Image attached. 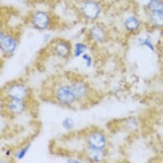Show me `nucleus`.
Segmentation results:
<instances>
[{"mask_svg":"<svg viewBox=\"0 0 163 163\" xmlns=\"http://www.w3.org/2000/svg\"><path fill=\"white\" fill-rule=\"evenodd\" d=\"M76 8L80 16L87 21H95L104 11L103 0H78Z\"/></svg>","mask_w":163,"mask_h":163,"instance_id":"f257e3e1","label":"nucleus"},{"mask_svg":"<svg viewBox=\"0 0 163 163\" xmlns=\"http://www.w3.org/2000/svg\"><path fill=\"white\" fill-rule=\"evenodd\" d=\"M30 22L31 26L38 30L44 31L51 27L53 22V15L51 12L45 10H35L30 15Z\"/></svg>","mask_w":163,"mask_h":163,"instance_id":"f03ea898","label":"nucleus"},{"mask_svg":"<svg viewBox=\"0 0 163 163\" xmlns=\"http://www.w3.org/2000/svg\"><path fill=\"white\" fill-rule=\"evenodd\" d=\"M18 41L16 35L9 32L1 31L0 48L1 51L5 54L13 53L17 47Z\"/></svg>","mask_w":163,"mask_h":163,"instance_id":"7ed1b4c3","label":"nucleus"},{"mask_svg":"<svg viewBox=\"0 0 163 163\" xmlns=\"http://www.w3.org/2000/svg\"><path fill=\"white\" fill-rule=\"evenodd\" d=\"M55 97L59 103L65 105L72 104L76 99L72 86L67 84L58 86L55 92Z\"/></svg>","mask_w":163,"mask_h":163,"instance_id":"20e7f679","label":"nucleus"},{"mask_svg":"<svg viewBox=\"0 0 163 163\" xmlns=\"http://www.w3.org/2000/svg\"><path fill=\"white\" fill-rule=\"evenodd\" d=\"M7 94L11 99L24 101L28 95L26 86L21 83H14L7 88Z\"/></svg>","mask_w":163,"mask_h":163,"instance_id":"39448f33","label":"nucleus"},{"mask_svg":"<svg viewBox=\"0 0 163 163\" xmlns=\"http://www.w3.org/2000/svg\"><path fill=\"white\" fill-rule=\"evenodd\" d=\"M52 45L55 53L60 57H67L71 53V44L65 40H56L52 42Z\"/></svg>","mask_w":163,"mask_h":163,"instance_id":"423d86ee","label":"nucleus"},{"mask_svg":"<svg viewBox=\"0 0 163 163\" xmlns=\"http://www.w3.org/2000/svg\"><path fill=\"white\" fill-rule=\"evenodd\" d=\"M87 143L89 146L103 149L106 145V137L101 132H94L88 137Z\"/></svg>","mask_w":163,"mask_h":163,"instance_id":"0eeeda50","label":"nucleus"},{"mask_svg":"<svg viewBox=\"0 0 163 163\" xmlns=\"http://www.w3.org/2000/svg\"><path fill=\"white\" fill-rule=\"evenodd\" d=\"M123 26L127 31L129 32H136L140 29L141 21L137 16L130 14L123 20Z\"/></svg>","mask_w":163,"mask_h":163,"instance_id":"6e6552de","label":"nucleus"},{"mask_svg":"<svg viewBox=\"0 0 163 163\" xmlns=\"http://www.w3.org/2000/svg\"><path fill=\"white\" fill-rule=\"evenodd\" d=\"M90 39L95 42H101L106 37V31L103 26L99 24L92 26L89 30Z\"/></svg>","mask_w":163,"mask_h":163,"instance_id":"1a4fd4ad","label":"nucleus"},{"mask_svg":"<svg viewBox=\"0 0 163 163\" xmlns=\"http://www.w3.org/2000/svg\"><path fill=\"white\" fill-rule=\"evenodd\" d=\"M148 22L154 28H163V10L147 12Z\"/></svg>","mask_w":163,"mask_h":163,"instance_id":"9d476101","label":"nucleus"},{"mask_svg":"<svg viewBox=\"0 0 163 163\" xmlns=\"http://www.w3.org/2000/svg\"><path fill=\"white\" fill-rule=\"evenodd\" d=\"M9 111L14 114H20L24 111L25 104L23 101L16 99H11L8 104Z\"/></svg>","mask_w":163,"mask_h":163,"instance_id":"9b49d317","label":"nucleus"},{"mask_svg":"<svg viewBox=\"0 0 163 163\" xmlns=\"http://www.w3.org/2000/svg\"><path fill=\"white\" fill-rule=\"evenodd\" d=\"M86 154L90 159L94 161H101L104 157L103 149L89 146L86 150Z\"/></svg>","mask_w":163,"mask_h":163,"instance_id":"f8f14e48","label":"nucleus"},{"mask_svg":"<svg viewBox=\"0 0 163 163\" xmlns=\"http://www.w3.org/2000/svg\"><path fill=\"white\" fill-rule=\"evenodd\" d=\"M76 98H81L84 97L87 93V87L84 83L75 82L71 85Z\"/></svg>","mask_w":163,"mask_h":163,"instance_id":"ddd939ff","label":"nucleus"},{"mask_svg":"<svg viewBox=\"0 0 163 163\" xmlns=\"http://www.w3.org/2000/svg\"><path fill=\"white\" fill-rule=\"evenodd\" d=\"M145 9L146 12L163 10V0H148Z\"/></svg>","mask_w":163,"mask_h":163,"instance_id":"4468645a","label":"nucleus"},{"mask_svg":"<svg viewBox=\"0 0 163 163\" xmlns=\"http://www.w3.org/2000/svg\"><path fill=\"white\" fill-rule=\"evenodd\" d=\"M87 50V46L83 42H77L74 46V56L75 57H79L83 55Z\"/></svg>","mask_w":163,"mask_h":163,"instance_id":"2eb2a0df","label":"nucleus"},{"mask_svg":"<svg viewBox=\"0 0 163 163\" xmlns=\"http://www.w3.org/2000/svg\"><path fill=\"white\" fill-rule=\"evenodd\" d=\"M137 42L141 46H146L149 48L151 51H154V46L152 42L151 39L149 36H146L145 38H138Z\"/></svg>","mask_w":163,"mask_h":163,"instance_id":"dca6fc26","label":"nucleus"},{"mask_svg":"<svg viewBox=\"0 0 163 163\" xmlns=\"http://www.w3.org/2000/svg\"><path fill=\"white\" fill-rule=\"evenodd\" d=\"M62 125L65 129L70 130L74 127L75 122L72 118H66L62 122Z\"/></svg>","mask_w":163,"mask_h":163,"instance_id":"f3484780","label":"nucleus"},{"mask_svg":"<svg viewBox=\"0 0 163 163\" xmlns=\"http://www.w3.org/2000/svg\"><path fill=\"white\" fill-rule=\"evenodd\" d=\"M30 148V145H27L26 146H25L24 148H22V150H21L20 151H19L17 154H16V157L18 159H22L24 158V157L26 156L27 152H28V150Z\"/></svg>","mask_w":163,"mask_h":163,"instance_id":"a211bd4d","label":"nucleus"},{"mask_svg":"<svg viewBox=\"0 0 163 163\" xmlns=\"http://www.w3.org/2000/svg\"><path fill=\"white\" fill-rule=\"evenodd\" d=\"M82 58L86 61V65L88 67H90L92 65V58L88 54H83L82 55Z\"/></svg>","mask_w":163,"mask_h":163,"instance_id":"6ab92c4d","label":"nucleus"},{"mask_svg":"<svg viewBox=\"0 0 163 163\" xmlns=\"http://www.w3.org/2000/svg\"><path fill=\"white\" fill-rule=\"evenodd\" d=\"M55 1V0H31V2L38 3H50Z\"/></svg>","mask_w":163,"mask_h":163,"instance_id":"aec40b11","label":"nucleus"},{"mask_svg":"<svg viewBox=\"0 0 163 163\" xmlns=\"http://www.w3.org/2000/svg\"><path fill=\"white\" fill-rule=\"evenodd\" d=\"M117 1L118 2H129L130 1V0H117Z\"/></svg>","mask_w":163,"mask_h":163,"instance_id":"412c9836","label":"nucleus"}]
</instances>
